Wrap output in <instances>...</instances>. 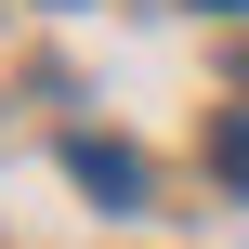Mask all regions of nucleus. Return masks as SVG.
Segmentation results:
<instances>
[{
	"mask_svg": "<svg viewBox=\"0 0 249 249\" xmlns=\"http://www.w3.org/2000/svg\"><path fill=\"white\" fill-rule=\"evenodd\" d=\"M66 171H79L105 210H131V197H144V158H131V144H105V131H79V144H66Z\"/></svg>",
	"mask_w": 249,
	"mask_h": 249,
	"instance_id": "obj_1",
	"label": "nucleus"
},
{
	"mask_svg": "<svg viewBox=\"0 0 249 249\" xmlns=\"http://www.w3.org/2000/svg\"><path fill=\"white\" fill-rule=\"evenodd\" d=\"M210 171H223V184L249 197V105H236V118H210Z\"/></svg>",
	"mask_w": 249,
	"mask_h": 249,
	"instance_id": "obj_2",
	"label": "nucleus"
},
{
	"mask_svg": "<svg viewBox=\"0 0 249 249\" xmlns=\"http://www.w3.org/2000/svg\"><path fill=\"white\" fill-rule=\"evenodd\" d=\"M223 13H249V0H223Z\"/></svg>",
	"mask_w": 249,
	"mask_h": 249,
	"instance_id": "obj_3",
	"label": "nucleus"
}]
</instances>
